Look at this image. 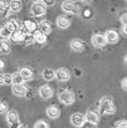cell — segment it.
<instances>
[{
  "instance_id": "obj_1",
  "label": "cell",
  "mask_w": 127,
  "mask_h": 128,
  "mask_svg": "<svg viewBox=\"0 0 127 128\" xmlns=\"http://www.w3.org/2000/svg\"><path fill=\"white\" fill-rule=\"evenodd\" d=\"M99 110L102 114H113L115 112V107L113 100L109 96H104L99 100Z\"/></svg>"
},
{
  "instance_id": "obj_2",
  "label": "cell",
  "mask_w": 127,
  "mask_h": 128,
  "mask_svg": "<svg viewBox=\"0 0 127 128\" xmlns=\"http://www.w3.org/2000/svg\"><path fill=\"white\" fill-rule=\"evenodd\" d=\"M6 121L8 124L9 128H18L21 125L18 112L14 110H9L6 112Z\"/></svg>"
},
{
  "instance_id": "obj_3",
  "label": "cell",
  "mask_w": 127,
  "mask_h": 128,
  "mask_svg": "<svg viewBox=\"0 0 127 128\" xmlns=\"http://www.w3.org/2000/svg\"><path fill=\"white\" fill-rule=\"evenodd\" d=\"M61 9L68 14H79L80 13V6L71 0H66L61 4Z\"/></svg>"
},
{
  "instance_id": "obj_4",
  "label": "cell",
  "mask_w": 127,
  "mask_h": 128,
  "mask_svg": "<svg viewBox=\"0 0 127 128\" xmlns=\"http://www.w3.org/2000/svg\"><path fill=\"white\" fill-rule=\"evenodd\" d=\"M58 97H59V100L65 105H71L75 102L74 94L71 92V91H68V90H61L59 92V95H58Z\"/></svg>"
},
{
  "instance_id": "obj_5",
  "label": "cell",
  "mask_w": 127,
  "mask_h": 128,
  "mask_svg": "<svg viewBox=\"0 0 127 128\" xmlns=\"http://www.w3.org/2000/svg\"><path fill=\"white\" fill-rule=\"evenodd\" d=\"M30 13L35 18H41V16L45 15V13H46V7L42 2H35L31 6V8H30Z\"/></svg>"
},
{
  "instance_id": "obj_6",
  "label": "cell",
  "mask_w": 127,
  "mask_h": 128,
  "mask_svg": "<svg viewBox=\"0 0 127 128\" xmlns=\"http://www.w3.org/2000/svg\"><path fill=\"white\" fill-rule=\"evenodd\" d=\"M54 78L59 81V82H67L71 78V72L67 68H59L54 70Z\"/></svg>"
},
{
  "instance_id": "obj_7",
  "label": "cell",
  "mask_w": 127,
  "mask_h": 128,
  "mask_svg": "<svg viewBox=\"0 0 127 128\" xmlns=\"http://www.w3.org/2000/svg\"><path fill=\"white\" fill-rule=\"evenodd\" d=\"M71 122L73 126H75V127H77V128H81L83 126V124L86 122L84 116H83L82 113H79V112L73 113L71 116Z\"/></svg>"
},
{
  "instance_id": "obj_8",
  "label": "cell",
  "mask_w": 127,
  "mask_h": 128,
  "mask_svg": "<svg viewBox=\"0 0 127 128\" xmlns=\"http://www.w3.org/2000/svg\"><path fill=\"white\" fill-rule=\"evenodd\" d=\"M38 94L43 99H50L51 97L53 96V89H52L50 86L44 84V86H42L41 88H39Z\"/></svg>"
},
{
  "instance_id": "obj_9",
  "label": "cell",
  "mask_w": 127,
  "mask_h": 128,
  "mask_svg": "<svg viewBox=\"0 0 127 128\" xmlns=\"http://www.w3.org/2000/svg\"><path fill=\"white\" fill-rule=\"evenodd\" d=\"M12 91L18 97H24L28 94V88L24 84H13Z\"/></svg>"
},
{
  "instance_id": "obj_10",
  "label": "cell",
  "mask_w": 127,
  "mask_h": 128,
  "mask_svg": "<svg viewBox=\"0 0 127 128\" xmlns=\"http://www.w3.org/2000/svg\"><path fill=\"white\" fill-rule=\"evenodd\" d=\"M91 43L95 48H103L106 45V40H105V37L104 35H100V34H96L91 37Z\"/></svg>"
},
{
  "instance_id": "obj_11",
  "label": "cell",
  "mask_w": 127,
  "mask_h": 128,
  "mask_svg": "<svg viewBox=\"0 0 127 128\" xmlns=\"http://www.w3.org/2000/svg\"><path fill=\"white\" fill-rule=\"evenodd\" d=\"M28 31L26 29L24 30H18V31H14V32L11 34V37L9 39L12 40L13 43H22L23 42V38H24V35L27 34Z\"/></svg>"
},
{
  "instance_id": "obj_12",
  "label": "cell",
  "mask_w": 127,
  "mask_h": 128,
  "mask_svg": "<svg viewBox=\"0 0 127 128\" xmlns=\"http://www.w3.org/2000/svg\"><path fill=\"white\" fill-rule=\"evenodd\" d=\"M104 37H105L106 43H110V44H114L119 40V35L115 30H107L105 35H104Z\"/></svg>"
},
{
  "instance_id": "obj_13",
  "label": "cell",
  "mask_w": 127,
  "mask_h": 128,
  "mask_svg": "<svg viewBox=\"0 0 127 128\" xmlns=\"http://www.w3.org/2000/svg\"><path fill=\"white\" fill-rule=\"evenodd\" d=\"M84 120H86L87 122L97 125L98 121H99V114H98L96 111H88L86 113V116H84Z\"/></svg>"
},
{
  "instance_id": "obj_14",
  "label": "cell",
  "mask_w": 127,
  "mask_h": 128,
  "mask_svg": "<svg viewBox=\"0 0 127 128\" xmlns=\"http://www.w3.org/2000/svg\"><path fill=\"white\" fill-rule=\"evenodd\" d=\"M71 48L73 51H75V52H82L83 50H84V48H86V44L81 40V39L79 38H75V39H72L71 40Z\"/></svg>"
},
{
  "instance_id": "obj_15",
  "label": "cell",
  "mask_w": 127,
  "mask_h": 128,
  "mask_svg": "<svg viewBox=\"0 0 127 128\" xmlns=\"http://www.w3.org/2000/svg\"><path fill=\"white\" fill-rule=\"evenodd\" d=\"M33 37H34V42L35 43H38V44H44V43H46V35L41 32L39 30H35V31H34Z\"/></svg>"
},
{
  "instance_id": "obj_16",
  "label": "cell",
  "mask_w": 127,
  "mask_h": 128,
  "mask_svg": "<svg viewBox=\"0 0 127 128\" xmlns=\"http://www.w3.org/2000/svg\"><path fill=\"white\" fill-rule=\"evenodd\" d=\"M46 114L50 119H57L60 116V110L57 106H49L46 108Z\"/></svg>"
},
{
  "instance_id": "obj_17",
  "label": "cell",
  "mask_w": 127,
  "mask_h": 128,
  "mask_svg": "<svg viewBox=\"0 0 127 128\" xmlns=\"http://www.w3.org/2000/svg\"><path fill=\"white\" fill-rule=\"evenodd\" d=\"M19 73H20V75L22 76V78H23L24 81L31 80V78H33V76H34L33 70H31L30 68H28V67H23V68H21Z\"/></svg>"
},
{
  "instance_id": "obj_18",
  "label": "cell",
  "mask_w": 127,
  "mask_h": 128,
  "mask_svg": "<svg viewBox=\"0 0 127 128\" xmlns=\"http://www.w3.org/2000/svg\"><path fill=\"white\" fill-rule=\"evenodd\" d=\"M69 24H71V21H69V18H67L66 16L61 15L59 18H57V26L61 29H67L69 27Z\"/></svg>"
},
{
  "instance_id": "obj_19",
  "label": "cell",
  "mask_w": 127,
  "mask_h": 128,
  "mask_svg": "<svg viewBox=\"0 0 127 128\" xmlns=\"http://www.w3.org/2000/svg\"><path fill=\"white\" fill-rule=\"evenodd\" d=\"M5 27L8 29V31L11 34L14 32V31H18V30L21 29L20 23H19V21H16V20H11V21H9L8 23L5 26Z\"/></svg>"
},
{
  "instance_id": "obj_20",
  "label": "cell",
  "mask_w": 127,
  "mask_h": 128,
  "mask_svg": "<svg viewBox=\"0 0 127 128\" xmlns=\"http://www.w3.org/2000/svg\"><path fill=\"white\" fill-rule=\"evenodd\" d=\"M8 7L11 12H14V13L20 12L21 9H22V2H21L20 0H12L8 4Z\"/></svg>"
},
{
  "instance_id": "obj_21",
  "label": "cell",
  "mask_w": 127,
  "mask_h": 128,
  "mask_svg": "<svg viewBox=\"0 0 127 128\" xmlns=\"http://www.w3.org/2000/svg\"><path fill=\"white\" fill-rule=\"evenodd\" d=\"M38 27V30L41 31V32H43L44 35H49V34L51 32V24L49 23L47 21H43V22H41V23L37 26Z\"/></svg>"
},
{
  "instance_id": "obj_22",
  "label": "cell",
  "mask_w": 127,
  "mask_h": 128,
  "mask_svg": "<svg viewBox=\"0 0 127 128\" xmlns=\"http://www.w3.org/2000/svg\"><path fill=\"white\" fill-rule=\"evenodd\" d=\"M11 44L7 40H0V53L1 54H9L11 53Z\"/></svg>"
},
{
  "instance_id": "obj_23",
  "label": "cell",
  "mask_w": 127,
  "mask_h": 128,
  "mask_svg": "<svg viewBox=\"0 0 127 128\" xmlns=\"http://www.w3.org/2000/svg\"><path fill=\"white\" fill-rule=\"evenodd\" d=\"M23 27H24V29L27 30L28 32H31V31L37 30V23L34 22L33 20H26L24 23H23Z\"/></svg>"
},
{
  "instance_id": "obj_24",
  "label": "cell",
  "mask_w": 127,
  "mask_h": 128,
  "mask_svg": "<svg viewBox=\"0 0 127 128\" xmlns=\"http://www.w3.org/2000/svg\"><path fill=\"white\" fill-rule=\"evenodd\" d=\"M42 76L45 81H52L54 78V70L51 68H45L42 72Z\"/></svg>"
},
{
  "instance_id": "obj_25",
  "label": "cell",
  "mask_w": 127,
  "mask_h": 128,
  "mask_svg": "<svg viewBox=\"0 0 127 128\" xmlns=\"http://www.w3.org/2000/svg\"><path fill=\"white\" fill-rule=\"evenodd\" d=\"M11 37V32L6 27H0V40H8Z\"/></svg>"
},
{
  "instance_id": "obj_26",
  "label": "cell",
  "mask_w": 127,
  "mask_h": 128,
  "mask_svg": "<svg viewBox=\"0 0 127 128\" xmlns=\"http://www.w3.org/2000/svg\"><path fill=\"white\" fill-rule=\"evenodd\" d=\"M24 80L20 75V73H15L12 75V84H23Z\"/></svg>"
},
{
  "instance_id": "obj_27",
  "label": "cell",
  "mask_w": 127,
  "mask_h": 128,
  "mask_svg": "<svg viewBox=\"0 0 127 128\" xmlns=\"http://www.w3.org/2000/svg\"><path fill=\"white\" fill-rule=\"evenodd\" d=\"M22 43H24L26 45H30V44H33V43H35V42H34L33 35H31V34H29V32H27L26 35H24V38H23V42H22Z\"/></svg>"
},
{
  "instance_id": "obj_28",
  "label": "cell",
  "mask_w": 127,
  "mask_h": 128,
  "mask_svg": "<svg viewBox=\"0 0 127 128\" xmlns=\"http://www.w3.org/2000/svg\"><path fill=\"white\" fill-rule=\"evenodd\" d=\"M34 128H50V127H49V125H47L45 121H43V120H39V121H37L35 124Z\"/></svg>"
},
{
  "instance_id": "obj_29",
  "label": "cell",
  "mask_w": 127,
  "mask_h": 128,
  "mask_svg": "<svg viewBox=\"0 0 127 128\" xmlns=\"http://www.w3.org/2000/svg\"><path fill=\"white\" fill-rule=\"evenodd\" d=\"M7 8H8V2L6 0H0V13L6 12Z\"/></svg>"
},
{
  "instance_id": "obj_30",
  "label": "cell",
  "mask_w": 127,
  "mask_h": 128,
  "mask_svg": "<svg viewBox=\"0 0 127 128\" xmlns=\"http://www.w3.org/2000/svg\"><path fill=\"white\" fill-rule=\"evenodd\" d=\"M114 128H127V121L126 120H119L114 124Z\"/></svg>"
},
{
  "instance_id": "obj_31",
  "label": "cell",
  "mask_w": 127,
  "mask_h": 128,
  "mask_svg": "<svg viewBox=\"0 0 127 128\" xmlns=\"http://www.w3.org/2000/svg\"><path fill=\"white\" fill-rule=\"evenodd\" d=\"M7 111H8V105H7V103H5V102H0V114L6 113Z\"/></svg>"
},
{
  "instance_id": "obj_32",
  "label": "cell",
  "mask_w": 127,
  "mask_h": 128,
  "mask_svg": "<svg viewBox=\"0 0 127 128\" xmlns=\"http://www.w3.org/2000/svg\"><path fill=\"white\" fill-rule=\"evenodd\" d=\"M41 2L45 7H52L56 5V0H41Z\"/></svg>"
},
{
  "instance_id": "obj_33",
  "label": "cell",
  "mask_w": 127,
  "mask_h": 128,
  "mask_svg": "<svg viewBox=\"0 0 127 128\" xmlns=\"http://www.w3.org/2000/svg\"><path fill=\"white\" fill-rule=\"evenodd\" d=\"M4 83L5 84L12 83V74H4Z\"/></svg>"
},
{
  "instance_id": "obj_34",
  "label": "cell",
  "mask_w": 127,
  "mask_h": 128,
  "mask_svg": "<svg viewBox=\"0 0 127 128\" xmlns=\"http://www.w3.org/2000/svg\"><path fill=\"white\" fill-rule=\"evenodd\" d=\"M120 21L122 22V26H127V13L124 12L120 16Z\"/></svg>"
},
{
  "instance_id": "obj_35",
  "label": "cell",
  "mask_w": 127,
  "mask_h": 128,
  "mask_svg": "<svg viewBox=\"0 0 127 128\" xmlns=\"http://www.w3.org/2000/svg\"><path fill=\"white\" fill-rule=\"evenodd\" d=\"M91 14H92V12L90 10V9H86L84 12H83V18H90V16H91Z\"/></svg>"
},
{
  "instance_id": "obj_36",
  "label": "cell",
  "mask_w": 127,
  "mask_h": 128,
  "mask_svg": "<svg viewBox=\"0 0 127 128\" xmlns=\"http://www.w3.org/2000/svg\"><path fill=\"white\" fill-rule=\"evenodd\" d=\"M81 128H97V127H96V125H94V124H90V122H87L86 121Z\"/></svg>"
},
{
  "instance_id": "obj_37",
  "label": "cell",
  "mask_w": 127,
  "mask_h": 128,
  "mask_svg": "<svg viewBox=\"0 0 127 128\" xmlns=\"http://www.w3.org/2000/svg\"><path fill=\"white\" fill-rule=\"evenodd\" d=\"M121 86H122V89L124 90H127V78H122V81H121Z\"/></svg>"
},
{
  "instance_id": "obj_38",
  "label": "cell",
  "mask_w": 127,
  "mask_h": 128,
  "mask_svg": "<svg viewBox=\"0 0 127 128\" xmlns=\"http://www.w3.org/2000/svg\"><path fill=\"white\" fill-rule=\"evenodd\" d=\"M4 68H5V61L0 59V73L4 70Z\"/></svg>"
},
{
  "instance_id": "obj_39",
  "label": "cell",
  "mask_w": 127,
  "mask_h": 128,
  "mask_svg": "<svg viewBox=\"0 0 127 128\" xmlns=\"http://www.w3.org/2000/svg\"><path fill=\"white\" fill-rule=\"evenodd\" d=\"M122 34H124V36L127 35V26H122Z\"/></svg>"
},
{
  "instance_id": "obj_40",
  "label": "cell",
  "mask_w": 127,
  "mask_h": 128,
  "mask_svg": "<svg viewBox=\"0 0 127 128\" xmlns=\"http://www.w3.org/2000/svg\"><path fill=\"white\" fill-rule=\"evenodd\" d=\"M1 84H5V83H4V74L0 73V86H1Z\"/></svg>"
},
{
  "instance_id": "obj_41",
  "label": "cell",
  "mask_w": 127,
  "mask_h": 128,
  "mask_svg": "<svg viewBox=\"0 0 127 128\" xmlns=\"http://www.w3.org/2000/svg\"><path fill=\"white\" fill-rule=\"evenodd\" d=\"M18 128H28V127H27V126H26V125H20Z\"/></svg>"
},
{
  "instance_id": "obj_42",
  "label": "cell",
  "mask_w": 127,
  "mask_h": 128,
  "mask_svg": "<svg viewBox=\"0 0 127 128\" xmlns=\"http://www.w3.org/2000/svg\"><path fill=\"white\" fill-rule=\"evenodd\" d=\"M31 1H33L34 4H35V2H41V0H31Z\"/></svg>"
},
{
  "instance_id": "obj_43",
  "label": "cell",
  "mask_w": 127,
  "mask_h": 128,
  "mask_svg": "<svg viewBox=\"0 0 127 128\" xmlns=\"http://www.w3.org/2000/svg\"><path fill=\"white\" fill-rule=\"evenodd\" d=\"M82 1H84V0H82Z\"/></svg>"
}]
</instances>
